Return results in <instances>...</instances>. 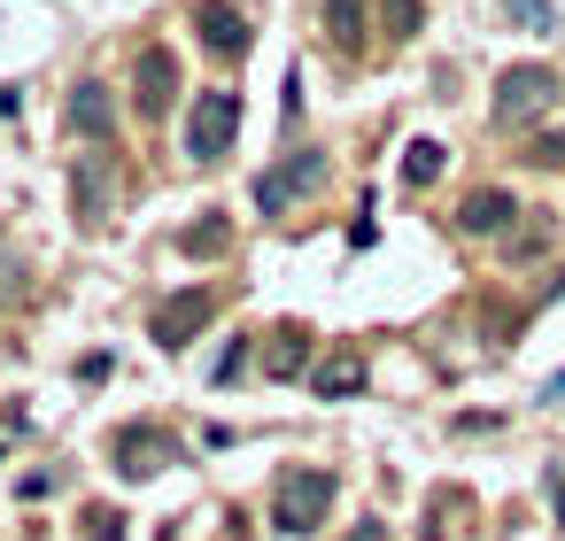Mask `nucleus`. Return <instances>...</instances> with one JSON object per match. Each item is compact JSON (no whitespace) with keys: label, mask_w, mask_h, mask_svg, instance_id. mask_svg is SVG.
Instances as JSON below:
<instances>
[{"label":"nucleus","mask_w":565,"mask_h":541,"mask_svg":"<svg viewBox=\"0 0 565 541\" xmlns=\"http://www.w3.org/2000/svg\"><path fill=\"white\" fill-rule=\"evenodd\" d=\"M457 518H465V495H457V487H441V495L426 502V541H441V533H465Z\"/></svg>","instance_id":"a211bd4d"},{"label":"nucleus","mask_w":565,"mask_h":541,"mask_svg":"<svg viewBox=\"0 0 565 541\" xmlns=\"http://www.w3.org/2000/svg\"><path fill=\"white\" fill-rule=\"evenodd\" d=\"M511 17H526V24H542V32H550V9H542V0H511Z\"/></svg>","instance_id":"5701e85b"},{"label":"nucleus","mask_w":565,"mask_h":541,"mask_svg":"<svg viewBox=\"0 0 565 541\" xmlns=\"http://www.w3.org/2000/svg\"><path fill=\"white\" fill-rule=\"evenodd\" d=\"M441 163H449V148H441V140H411V148H403V178H411V186H434V178H441Z\"/></svg>","instance_id":"dca6fc26"},{"label":"nucleus","mask_w":565,"mask_h":541,"mask_svg":"<svg viewBox=\"0 0 565 541\" xmlns=\"http://www.w3.org/2000/svg\"><path fill=\"white\" fill-rule=\"evenodd\" d=\"M109 202H117V163L109 155H78L71 163V217L94 232V225H109Z\"/></svg>","instance_id":"39448f33"},{"label":"nucleus","mask_w":565,"mask_h":541,"mask_svg":"<svg viewBox=\"0 0 565 541\" xmlns=\"http://www.w3.org/2000/svg\"><path fill=\"white\" fill-rule=\"evenodd\" d=\"M326 32L341 55H364V0H326Z\"/></svg>","instance_id":"4468645a"},{"label":"nucleus","mask_w":565,"mask_h":541,"mask_svg":"<svg viewBox=\"0 0 565 541\" xmlns=\"http://www.w3.org/2000/svg\"><path fill=\"white\" fill-rule=\"evenodd\" d=\"M241 364H248V348H241V340H233V348H225V356H217V387H233V379H241Z\"/></svg>","instance_id":"4be33fe9"},{"label":"nucleus","mask_w":565,"mask_h":541,"mask_svg":"<svg viewBox=\"0 0 565 541\" xmlns=\"http://www.w3.org/2000/svg\"><path fill=\"white\" fill-rule=\"evenodd\" d=\"M233 132H241V94L210 86L186 117V163H225L233 155Z\"/></svg>","instance_id":"f03ea898"},{"label":"nucleus","mask_w":565,"mask_h":541,"mask_svg":"<svg viewBox=\"0 0 565 541\" xmlns=\"http://www.w3.org/2000/svg\"><path fill=\"white\" fill-rule=\"evenodd\" d=\"M210 317H217V294H210V286H186V294H171V302L156 310V348H163V356H179V348H186V340H194Z\"/></svg>","instance_id":"423d86ee"},{"label":"nucleus","mask_w":565,"mask_h":541,"mask_svg":"<svg viewBox=\"0 0 565 541\" xmlns=\"http://www.w3.org/2000/svg\"><path fill=\"white\" fill-rule=\"evenodd\" d=\"M310 387H318L326 402H349V394H364V356H356V348H333V356L310 371Z\"/></svg>","instance_id":"f8f14e48"},{"label":"nucleus","mask_w":565,"mask_h":541,"mask_svg":"<svg viewBox=\"0 0 565 541\" xmlns=\"http://www.w3.org/2000/svg\"><path fill=\"white\" fill-rule=\"evenodd\" d=\"M418 17H426V0H387V40H411Z\"/></svg>","instance_id":"6ab92c4d"},{"label":"nucleus","mask_w":565,"mask_h":541,"mask_svg":"<svg viewBox=\"0 0 565 541\" xmlns=\"http://www.w3.org/2000/svg\"><path fill=\"white\" fill-rule=\"evenodd\" d=\"M318 186H326V155L302 148V155H287L279 171L256 178V209H264V217H287V202H302V194H318Z\"/></svg>","instance_id":"20e7f679"},{"label":"nucleus","mask_w":565,"mask_h":541,"mask_svg":"<svg viewBox=\"0 0 565 541\" xmlns=\"http://www.w3.org/2000/svg\"><path fill=\"white\" fill-rule=\"evenodd\" d=\"M542 487H550V510H557V526H565V472H550Z\"/></svg>","instance_id":"b1692460"},{"label":"nucleus","mask_w":565,"mask_h":541,"mask_svg":"<svg viewBox=\"0 0 565 541\" xmlns=\"http://www.w3.org/2000/svg\"><path fill=\"white\" fill-rule=\"evenodd\" d=\"M171 94H179V55H171V47H140V63H132V101H140V117H163Z\"/></svg>","instance_id":"0eeeda50"},{"label":"nucleus","mask_w":565,"mask_h":541,"mask_svg":"<svg viewBox=\"0 0 565 541\" xmlns=\"http://www.w3.org/2000/svg\"><path fill=\"white\" fill-rule=\"evenodd\" d=\"M24 294H32V263H24L17 240H0V310H17Z\"/></svg>","instance_id":"2eb2a0df"},{"label":"nucleus","mask_w":565,"mask_h":541,"mask_svg":"<svg viewBox=\"0 0 565 541\" xmlns=\"http://www.w3.org/2000/svg\"><path fill=\"white\" fill-rule=\"evenodd\" d=\"M194 32H202L210 55H248V17L225 9V0H202V9H194Z\"/></svg>","instance_id":"9d476101"},{"label":"nucleus","mask_w":565,"mask_h":541,"mask_svg":"<svg viewBox=\"0 0 565 541\" xmlns=\"http://www.w3.org/2000/svg\"><path fill=\"white\" fill-rule=\"evenodd\" d=\"M109 456H117V472H125V479H156V472H163L179 448H171L156 425H125V433L109 441Z\"/></svg>","instance_id":"6e6552de"},{"label":"nucleus","mask_w":565,"mask_h":541,"mask_svg":"<svg viewBox=\"0 0 565 541\" xmlns=\"http://www.w3.org/2000/svg\"><path fill=\"white\" fill-rule=\"evenodd\" d=\"M225 240H233V225H225V217H202V225H186V232H179V248H186V256H225Z\"/></svg>","instance_id":"f3484780"},{"label":"nucleus","mask_w":565,"mask_h":541,"mask_svg":"<svg viewBox=\"0 0 565 541\" xmlns=\"http://www.w3.org/2000/svg\"><path fill=\"white\" fill-rule=\"evenodd\" d=\"M333 510V472H318V464H302V472H287L279 479V533H310L318 518Z\"/></svg>","instance_id":"7ed1b4c3"},{"label":"nucleus","mask_w":565,"mask_h":541,"mask_svg":"<svg viewBox=\"0 0 565 541\" xmlns=\"http://www.w3.org/2000/svg\"><path fill=\"white\" fill-rule=\"evenodd\" d=\"M71 132L78 140H117V101H109L102 78H78L71 86Z\"/></svg>","instance_id":"1a4fd4ad"},{"label":"nucleus","mask_w":565,"mask_h":541,"mask_svg":"<svg viewBox=\"0 0 565 541\" xmlns=\"http://www.w3.org/2000/svg\"><path fill=\"white\" fill-rule=\"evenodd\" d=\"M86 541H125V510H86Z\"/></svg>","instance_id":"aec40b11"},{"label":"nucleus","mask_w":565,"mask_h":541,"mask_svg":"<svg viewBox=\"0 0 565 541\" xmlns=\"http://www.w3.org/2000/svg\"><path fill=\"white\" fill-rule=\"evenodd\" d=\"M526 163H542V171H557V163H565V132H542V140H534V155H526Z\"/></svg>","instance_id":"412c9836"},{"label":"nucleus","mask_w":565,"mask_h":541,"mask_svg":"<svg viewBox=\"0 0 565 541\" xmlns=\"http://www.w3.org/2000/svg\"><path fill=\"white\" fill-rule=\"evenodd\" d=\"M349 541H387V526H380V518H364V526H356Z\"/></svg>","instance_id":"393cba45"},{"label":"nucleus","mask_w":565,"mask_h":541,"mask_svg":"<svg viewBox=\"0 0 565 541\" xmlns=\"http://www.w3.org/2000/svg\"><path fill=\"white\" fill-rule=\"evenodd\" d=\"M264 371H271V379H302V371H310V333H302V325H279L271 348H264Z\"/></svg>","instance_id":"ddd939ff"},{"label":"nucleus","mask_w":565,"mask_h":541,"mask_svg":"<svg viewBox=\"0 0 565 541\" xmlns=\"http://www.w3.org/2000/svg\"><path fill=\"white\" fill-rule=\"evenodd\" d=\"M511 217H519V202H511L503 186H480V194H465V209H457V232H472V240H495Z\"/></svg>","instance_id":"9b49d317"},{"label":"nucleus","mask_w":565,"mask_h":541,"mask_svg":"<svg viewBox=\"0 0 565 541\" xmlns=\"http://www.w3.org/2000/svg\"><path fill=\"white\" fill-rule=\"evenodd\" d=\"M550 109H557V71H550V63H519V71L495 78V125H503V132H526V125L550 117Z\"/></svg>","instance_id":"f257e3e1"}]
</instances>
